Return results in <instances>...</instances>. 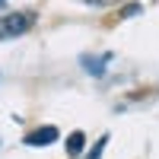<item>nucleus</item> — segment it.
I'll return each mask as SVG.
<instances>
[{
  "label": "nucleus",
  "mask_w": 159,
  "mask_h": 159,
  "mask_svg": "<svg viewBox=\"0 0 159 159\" xmlns=\"http://www.w3.org/2000/svg\"><path fill=\"white\" fill-rule=\"evenodd\" d=\"M32 22H35L32 13H7L0 19V38H19L32 29Z\"/></svg>",
  "instance_id": "f257e3e1"
},
{
  "label": "nucleus",
  "mask_w": 159,
  "mask_h": 159,
  "mask_svg": "<svg viewBox=\"0 0 159 159\" xmlns=\"http://www.w3.org/2000/svg\"><path fill=\"white\" fill-rule=\"evenodd\" d=\"M57 127L54 124H42V127H35L25 134V147H51V143H57Z\"/></svg>",
  "instance_id": "f03ea898"
},
{
  "label": "nucleus",
  "mask_w": 159,
  "mask_h": 159,
  "mask_svg": "<svg viewBox=\"0 0 159 159\" xmlns=\"http://www.w3.org/2000/svg\"><path fill=\"white\" fill-rule=\"evenodd\" d=\"M83 147H86V134H83V130H76V134L67 137V153H70V156H80Z\"/></svg>",
  "instance_id": "7ed1b4c3"
},
{
  "label": "nucleus",
  "mask_w": 159,
  "mask_h": 159,
  "mask_svg": "<svg viewBox=\"0 0 159 159\" xmlns=\"http://www.w3.org/2000/svg\"><path fill=\"white\" fill-rule=\"evenodd\" d=\"M105 143H108V137H102V140L96 143V147H92V153H89L86 159H99V156H102V150H105Z\"/></svg>",
  "instance_id": "20e7f679"
},
{
  "label": "nucleus",
  "mask_w": 159,
  "mask_h": 159,
  "mask_svg": "<svg viewBox=\"0 0 159 159\" xmlns=\"http://www.w3.org/2000/svg\"><path fill=\"white\" fill-rule=\"evenodd\" d=\"M3 3H7V0H0V7H3Z\"/></svg>",
  "instance_id": "39448f33"
}]
</instances>
